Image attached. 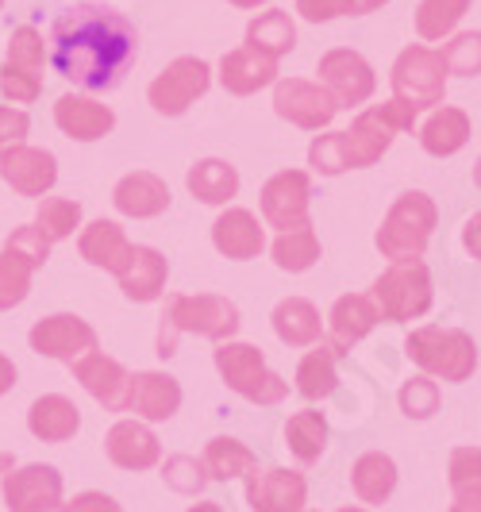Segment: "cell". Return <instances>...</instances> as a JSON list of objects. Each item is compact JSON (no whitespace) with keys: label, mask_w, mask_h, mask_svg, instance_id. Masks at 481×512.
<instances>
[{"label":"cell","mask_w":481,"mask_h":512,"mask_svg":"<svg viewBox=\"0 0 481 512\" xmlns=\"http://www.w3.org/2000/svg\"><path fill=\"white\" fill-rule=\"evenodd\" d=\"M135 51V24L108 4H74L51 27L54 70L89 93L116 89L131 70Z\"/></svg>","instance_id":"cell-1"},{"label":"cell","mask_w":481,"mask_h":512,"mask_svg":"<svg viewBox=\"0 0 481 512\" xmlns=\"http://www.w3.org/2000/svg\"><path fill=\"white\" fill-rule=\"evenodd\" d=\"M416 116L420 112H412L401 101L374 104L347 131L316 135L312 147H308V166L316 174H324V178H339L343 170H366V166H374L381 154L393 147V139L401 131L416 128Z\"/></svg>","instance_id":"cell-2"},{"label":"cell","mask_w":481,"mask_h":512,"mask_svg":"<svg viewBox=\"0 0 481 512\" xmlns=\"http://www.w3.org/2000/svg\"><path fill=\"white\" fill-rule=\"evenodd\" d=\"M239 308L235 301L220 293H174L162 308V328H158V355L170 359L178 351V339L185 332L212 339V343H228L239 332Z\"/></svg>","instance_id":"cell-3"},{"label":"cell","mask_w":481,"mask_h":512,"mask_svg":"<svg viewBox=\"0 0 481 512\" xmlns=\"http://www.w3.org/2000/svg\"><path fill=\"white\" fill-rule=\"evenodd\" d=\"M405 351L428 378H439V382H470L478 370V343L474 335L458 328L424 324L405 339Z\"/></svg>","instance_id":"cell-4"},{"label":"cell","mask_w":481,"mask_h":512,"mask_svg":"<svg viewBox=\"0 0 481 512\" xmlns=\"http://www.w3.org/2000/svg\"><path fill=\"white\" fill-rule=\"evenodd\" d=\"M435 224H439V212H435V201L420 189H408L401 193L385 220L378 228V251L389 262H412V258H424L431 235H435Z\"/></svg>","instance_id":"cell-5"},{"label":"cell","mask_w":481,"mask_h":512,"mask_svg":"<svg viewBox=\"0 0 481 512\" xmlns=\"http://www.w3.org/2000/svg\"><path fill=\"white\" fill-rule=\"evenodd\" d=\"M216 370L231 393L251 405H281L289 397V382L266 366V355L251 343H216Z\"/></svg>","instance_id":"cell-6"},{"label":"cell","mask_w":481,"mask_h":512,"mask_svg":"<svg viewBox=\"0 0 481 512\" xmlns=\"http://www.w3.org/2000/svg\"><path fill=\"white\" fill-rule=\"evenodd\" d=\"M370 301L378 308V316L385 324H408L420 320L431 308L435 293H431V270L412 258V262H389V270L374 282Z\"/></svg>","instance_id":"cell-7"},{"label":"cell","mask_w":481,"mask_h":512,"mask_svg":"<svg viewBox=\"0 0 481 512\" xmlns=\"http://www.w3.org/2000/svg\"><path fill=\"white\" fill-rule=\"evenodd\" d=\"M389 85H393V101L408 104L412 112H424V108H435L447 97V62L443 54L431 51V47H405L393 62V74H389Z\"/></svg>","instance_id":"cell-8"},{"label":"cell","mask_w":481,"mask_h":512,"mask_svg":"<svg viewBox=\"0 0 481 512\" xmlns=\"http://www.w3.org/2000/svg\"><path fill=\"white\" fill-rule=\"evenodd\" d=\"M47 255H51V243L35 224H24L8 235L0 251V312L24 305L31 293V274L47 262Z\"/></svg>","instance_id":"cell-9"},{"label":"cell","mask_w":481,"mask_h":512,"mask_svg":"<svg viewBox=\"0 0 481 512\" xmlns=\"http://www.w3.org/2000/svg\"><path fill=\"white\" fill-rule=\"evenodd\" d=\"M0 93L12 104H31L43 93V35L35 27L12 31L8 58L0 66Z\"/></svg>","instance_id":"cell-10"},{"label":"cell","mask_w":481,"mask_h":512,"mask_svg":"<svg viewBox=\"0 0 481 512\" xmlns=\"http://www.w3.org/2000/svg\"><path fill=\"white\" fill-rule=\"evenodd\" d=\"M208 85H212L208 62L185 54V58H174L162 74L154 77L151 89H147V101L158 116H185L189 104H197V97L208 93Z\"/></svg>","instance_id":"cell-11"},{"label":"cell","mask_w":481,"mask_h":512,"mask_svg":"<svg viewBox=\"0 0 481 512\" xmlns=\"http://www.w3.org/2000/svg\"><path fill=\"white\" fill-rule=\"evenodd\" d=\"M274 112L281 120H289L301 131H320L328 128L339 112V104L320 81H304V77H285L274 81Z\"/></svg>","instance_id":"cell-12"},{"label":"cell","mask_w":481,"mask_h":512,"mask_svg":"<svg viewBox=\"0 0 481 512\" xmlns=\"http://www.w3.org/2000/svg\"><path fill=\"white\" fill-rule=\"evenodd\" d=\"M316 74H320V85L335 97L339 108H358L378 89V77L370 70V62L351 47H335V51L324 54Z\"/></svg>","instance_id":"cell-13"},{"label":"cell","mask_w":481,"mask_h":512,"mask_svg":"<svg viewBox=\"0 0 481 512\" xmlns=\"http://www.w3.org/2000/svg\"><path fill=\"white\" fill-rule=\"evenodd\" d=\"M27 339H31V351H35V355L70 362V366H74L81 355L97 351V332H93L81 316H74V312H54L47 320H39Z\"/></svg>","instance_id":"cell-14"},{"label":"cell","mask_w":481,"mask_h":512,"mask_svg":"<svg viewBox=\"0 0 481 512\" xmlns=\"http://www.w3.org/2000/svg\"><path fill=\"white\" fill-rule=\"evenodd\" d=\"M312 205V178L304 170H281L262 185V220L270 228L289 231L308 224Z\"/></svg>","instance_id":"cell-15"},{"label":"cell","mask_w":481,"mask_h":512,"mask_svg":"<svg viewBox=\"0 0 481 512\" xmlns=\"http://www.w3.org/2000/svg\"><path fill=\"white\" fill-rule=\"evenodd\" d=\"M4 505L8 512H43L62 505V474L43 462H31L20 470L12 466L4 474Z\"/></svg>","instance_id":"cell-16"},{"label":"cell","mask_w":481,"mask_h":512,"mask_svg":"<svg viewBox=\"0 0 481 512\" xmlns=\"http://www.w3.org/2000/svg\"><path fill=\"white\" fill-rule=\"evenodd\" d=\"M0 178L8 181L20 197H43V193H51L54 181H58V162L43 147L16 143V147L0 151Z\"/></svg>","instance_id":"cell-17"},{"label":"cell","mask_w":481,"mask_h":512,"mask_svg":"<svg viewBox=\"0 0 481 512\" xmlns=\"http://www.w3.org/2000/svg\"><path fill=\"white\" fill-rule=\"evenodd\" d=\"M243 493H247L251 512H304V505H308V482H304V474L285 470V466L254 470Z\"/></svg>","instance_id":"cell-18"},{"label":"cell","mask_w":481,"mask_h":512,"mask_svg":"<svg viewBox=\"0 0 481 512\" xmlns=\"http://www.w3.org/2000/svg\"><path fill=\"white\" fill-rule=\"evenodd\" d=\"M74 378L97 405H104L108 412H127V382H131V374L112 355H101V351L81 355L74 362Z\"/></svg>","instance_id":"cell-19"},{"label":"cell","mask_w":481,"mask_h":512,"mask_svg":"<svg viewBox=\"0 0 481 512\" xmlns=\"http://www.w3.org/2000/svg\"><path fill=\"white\" fill-rule=\"evenodd\" d=\"M104 455H108L112 466L139 474V470L158 466L162 443H158V436H154L143 420H120V424H112L108 436H104Z\"/></svg>","instance_id":"cell-20"},{"label":"cell","mask_w":481,"mask_h":512,"mask_svg":"<svg viewBox=\"0 0 481 512\" xmlns=\"http://www.w3.org/2000/svg\"><path fill=\"white\" fill-rule=\"evenodd\" d=\"M181 409V385L178 378L162 370H139L127 382V412L139 420H170Z\"/></svg>","instance_id":"cell-21"},{"label":"cell","mask_w":481,"mask_h":512,"mask_svg":"<svg viewBox=\"0 0 481 512\" xmlns=\"http://www.w3.org/2000/svg\"><path fill=\"white\" fill-rule=\"evenodd\" d=\"M54 124L62 135H70L77 143H97L108 131L116 128V112L108 104L81 97V93H66L54 104Z\"/></svg>","instance_id":"cell-22"},{"label":"cell","mask_w":481,"mask_h":512,"mask_svg":"<svg viewBox=\"0 0 481 512\" xmlns=\"http://www.w3.org/2000/svg\"><path fill=\"white\" fill-rule=\"evenodd\" d=\"M378 308L366 293H347L331 305L328 316V347L335 355H347L355 343H362L366 335L378 328Z\"/></svg>","instance_id":"cell-23"},{"label":"cell","mask_w":481,"mask_h":512,"mask_svg":"<svg viewBox=\"0 0 481 512\" xmlns=\"http://www.w3.org/2000/svg\"><path fill=\"white\" fill-rule=\"evenodd\" d=\"M278 81V58L258 47H235L220 62V85L235 97H251Z\"/></svg>","instance_id":"cell-24"},{"label":"cell","mask_w":481,"mask_h":512,"mask_svg":"<svg viewBox=\"0 0 481 512\" xmlns=\"http://www.w3.org/2000/svg\"><path fill=\"white\" fill-rule=\"evenodd\" d=\"M212 243L231 262H251V258L266 251V231H262V224L254 220L247 208H228L212 224Z\"/></svg>","instance_id":"cell-25"},{"label":"cell","mask_w":481,"mask_h":512,"mask_svg":"<svg viewBox=\"0 0 481 512\" xmlns=\"http://www.w3.org/2000/svg\"><path fill=\"white\" fill-rule=\"evenodd\" d=\"M112 205H116V212L131 216V220H154V216H162L170 208V185L158 174L135 170V174H124L116 181Z\"/></svg>","instance_id":"cell-26"},{"label":"cell","mask_w":481,"mask_h":512,"mask_svg":"<svg viewBox=\"0 0 481 512\" xmlns=\"http://www.w3.org/2000/svg\"><path fill=\"white\" fill-rule=\"evenodd\" d=\"M166 278H170V262L162 258V251H154V247H131L124 270L116 274L124 297L127 301H139V305L158 301L162 289H166Z\"/></svg>","instance_id":"cell-27"},{"label":"cell","mask_w":481,"mask_h":512,"mask_svg":"<svg viewBox=\"0 0 481 512\" xmlns=\"http://www.w3.org/2000/svg\"><path fill=\"white\" fill-rule=\"evenodd\" d=\"M27 428H31V436L43 439V443H66V439H74L81 432V412H77L70 397L47 393V397H39L27 409Z\"/></svg>","instance_id":"cell-28"},{"label":"cell","mask_w":481,"mask_h":512,"mask_svg":"<svg viewBox=\"0 0 481 512\" xmlns=\"http://www.w3.org/2000/svg\"><path fill=\"white\" fill-rule=\"evenodd\" d=\"M77 251H81V258H85L89 266L120 274V270H124V262H127V255H131V239H127L124 228H120L116 220H93L89 228L81 231Z\"/></svg>","instance_id":"cell-29"},{"label":"cell","mask_w":481,"mask_h":512,"mask_svg":"<svg viewBox=\"0 0 481 512\" xmlns=\"http://www.w3.org/2000/svg\"><path fill=\"white\" fill-rule=\"evenodd\" d=\"M270 324L285 347H312L324 339V324H320V312L312 301L304 297H285L270 312Z\"/></svg>","instance_id":"cell-30"},{"label":"cell","mask_w":481,"mask_h":512,"mask_svg":"<svg viewBox=\"0 0 481 512\" xmlns=\"http://www.w3.org/2000/svg\"><path fill=\"white\" fill-rule=\"evenodd\" d=\"M466 143H470V116L462 108H451V104L435 108L428 116V124L420 128V147L435 154V158H451Z\"/></svg>","instance_id":"cell-31"},{"label":"cell","mask_w":481,"mask_h":512,"mask_svg":"<svg viewBox=\"0 0 481 512\" xmlns=\"http://www.w3.org/2000/svg\"><path fill=\"white\" fill-rule=\"evenodd\" d=\"M351 486L362 505H381L393 497L397 489V462L389 459L385 451H366L358 455L351 466Z\"/></svg>","instance_id":"cell-32"},{"label":"cell","mask_w":481,"mask_h":512,"mask_svg":"<svg viewBox=\"0 0 481 512\" xmlns=\"http://www.w3.org/2000/svg\"><path fill=\"white\" fill-rule=\"evenodd\" d=\"M185 185L201 205H228L239 193V170L224 158H201L197 166H189Z\"/></svg>","instance_id":"cell-33"},{"label":"cell","mask_w":481,"mask_h":512,"mask_svg":"<svg viewBox=\"0 0 481 512\" xmlns=\"http://www.w3.org/2000/svg\"><path fill=\"white\" fill-rule=\"evenodd\" d=\"M201 466L208 478L231 482V478H251L254 470H258V459H254V451L247 443H239V439H231V436H216V439H208Z\"/></svg>","instance_id":"cell-34"},{"label":"cell","mask_w":481,"mask_h":512,"mask_svg":"<svg viewBox=\"0 0 481 512\" xmlns=\"http://www.w3.org/2000/svg\"><path fill=\"white\" fill-rule=\"evenodd\" d=\"M285 447H289V455L301 462V466L320 462V455L328 451V420H324V412L304 409L297 416H289V424H285Z\"/></svg>","instance_id":"cell-35"},{"label":"cell","mask_w":481,"mask_h":512,"mask_svg":"<svg viewBox=\"0 0 481 512\" xmlns=\"http://www.w3.org/2000/svg\"><path fill=\"white\" fill-rule=\"evenodd\" d=\"M270 258H274L278 270H289V274L312 270V266L320 262V239H316L312 220L301 224V228L278 231V239H274V247H270Z\"/></svg>","instance_id":"cell-36"},{"label":"cell","mask_w":481,"mask_h":512,"mask_svg":"<svg viewBox=\"0 0 481 512\" xmlns=\"http://www.w3.org/2000/svg\"><path fill=\"white\" fill-rule=\"evenodd\" d=\"M335 359L339 355L331 351L328 343H312V351L297 366V393H301L304 401H324V397L335 393V382H339Z\"/></svg>","instance_id":"cell-37"},{"label":"cell","mask_w":481,"mask_h":512,"mask_svg":"<svg viewBox=\"0 0 481 512\" xmlns=\"http://www.w3.org/2000/svg\"><path fill=\"white\" fill-rule=\"evenodd\" d=\"M247 47H258V51L274 54V58L293 51L297 47V27L289 20V12L270 8L258 20H251V27H247Z\"/></svg>","instance_id":"cell-38"},{"label":"cell","mask_w":481,"mask_h":512,"mask_svg":"<svg viewBox=\"0 0 481 512\" xmlns=\"http://www.w3.org/2000/svg\"><path fill=\"white\" fill-rule=\"evenodd\" d=\"M466 12H470V0H420V8H416V35L424 43H439L443 35L455 31Z\"/></svg>","instance_id":"cell-39"},{"label":"cell","mask_w":481,"mask_h":512,"mask_svg":"<svg viewBox=\"0 0 481 512\" xmlns=\"http://www.w3.org/2000/svg\"><path fill=\"white\" fill-rule=\"evenodd\" d=\"M35 228L43 231L47 243H62L81 228V205L70 197H43L35 212Z\"/></svg>","instance_id":"cell-40"},{"label":"cell","mask_w":481,"mask_h":512,"mask_svg":"<svg viewBox=\"0 0 481 512\" xmlns=\"http://www.w3.org/2000/svg\"><path fill=\"white\" fill-rule=\"evenodd\" d=\"M397 405H401V412H405L408 420H428V416H435L439 412V385H435V378H428V374L408 378L401 385V393H397Z\"/></svg>","instance_id":"cell-41"},{"label":"cell","mask_w":481,"mask_h":512,"mask_svg":"<svg viewBox=\"0 0 481 512\" xmlns=\"http://www.w3.org/2000/svg\"><path fill=\"white\" fill-rule=\"evenodd\" d=\"M439 54H443V62H447V74L478 77L481 74V31H462V35H455Z\"/></svg>","instance_id":"cell-42"},{"label":"cell","mask_w":481,"mask_h":512,"mask_svg":"<svg viewBox=\"0 0 481 512\" xmlns=\"http://www.w3.org/2000/svg\"><path fill=\"white\" fill-rule=\"evenodd\" d=\"M162 482L174 489V493L193 497V493H201L204 489L208 474H204V466L193 459V455H174V459L162 462Z\"/></svg>","instance_id":"cell-43"},{"label":"cell","mask_w":481,"mask_h":512,"mask_svg":"<svg viewBox=\"0 0 481 512\" xmlns=\"http://www.w3.org/2000/svg\"><path fill=\"white\" fill-rule=\"evenodd\" d=\"M451 493H481V447H455L451 451Z\"/></svg>","instance_id":"cell-44"},{"label":"cell","mask_w":481,"mask_h":512,"mask_svg":"<svg viewBox=\"0 0 481 512\" xmlns=\"http://www.w3.org/2000/svg\"><path fill=\"white\" fill-rule=\"evenodd\" d=\"M297 12L308 24H328L339 16H362L358 0H297Z\"/></svg>","instance_id":"cell-45"},{"label":"cell","mask_w":481,"mask_h":512,"mask_svg":"<svg viewBox=\"0 0 481 512\" xmlns=\"http://www.w3.org/2000/svg\"><path fill=\"white\" fill-rule=\"evenodd\" d=\"M27 131H31V120H27L24 108L0 104V151H4V147H16V143H24Z\"/></svg>","instance_id":"cell-46"},{"label":"cell","mask_w":481,"mask_h":512,"mask_svg":"<svg viewBox=\"0 0 481 512\" xmlns=\"http://www.w3.org/2000/svg\"><path fill=\"white\" fill-rule=\"evenodd\" d=\"M66 509L70 512H124L108 493H93V489H89V493H77Z\"/></svg>","instance_id":"cell-47"},{"label":"cell","mask_w":481,"mask_h":512,"mask_svg":"<svg viewBox=\"0 0 481 512\" xmlns=\"http://www.w3.org/2000/svg\"><path fill=\"white\" fill-rule=\"evenodd\" d=\"M462 247L474 258H481V212L466 220V228H462Z\"/></svg>","instance_id":"cell-48"},{"label":"cell","mask_w":481,"mask_h":512,"mask_svg":"<svg viewBox=\"0 0 481 512\" xmlns=\"http://www.w3.org/2000/svg\"><path fill=\"white\" fill-rule=\"evenodd\" d=\"M447 512H481V493H458Z\"/></svg>","instance_id":"cell-49"},{"label":"cell","mask_w":481,"mask_h":512,"mask_svg":"<svg viewBox=\"0 0 481 512\" xmlns=\"http://www.w3.org/2000/svg\"><path fill=\"white\" fill-rule=\"evenodd\" d=\"M12 385H16V366H12L8 355H0V397H4Z\"/></svg>","instance_id":"cell-50"},{"label":"cell","mask_w":481,"mask_h":512,"mask_svg":"<svg viewBox=\"0 0 481 512\" xmlns=\"http://www.w3.org/2000/svg\"><path fill=\"white\" fill-rule=\"evenodd\" d=\"M185 512H224V505L220 501H197V505H189Z\"/></svg>","instance_id":"cell-51"},{"label":"cell","mask_w":481,"mask_h":512,"mask_svg":"<svg viewBox=\"0 0 481 512\" xmlns=\"http://www.w3.org/2000/svg\"><path fill=\"white\" fill-rule=\"evenodd\" d=\"M381 4H389V0H358V8H362V12H378Z\"/></svg>","instance_id":"cell-52"},{"label":"cell","mask_w":481,"mask_h":512,"mask_svg":"<svg viewBox=\"0 0 481 512\" xmlns=\"http://www.w3.org/2000/svg\"><path fill=\"white\" fill-rule=\"evenodd\" d=\"M235 8H258V4H266V0H228Z\"/></svg>","instance_id":"cell-53"},{"label":"cell","mask_w":481,"mask_h":512,"mask_svg":"<svg viewBox=\"0 0 481 512\" xmlns=\"http://www.w3.org/2000/svg\"><path fill=\"white\" fill-rule=\"evenodd\" d=\"M8 470H12V455H0V478H4Z\"/></svg>","instance_id":"cell-54"},{"label":"cell","mask_w":481,"mask_h":512,"mask_svg":"<svg viewBox=\"0 0 481 512\" xmlns=\"http://www.w3.org/2000/svg\"><path fill=\"white\" fill-rule=\"evenodd\" d=\"M474 185L481 189V158H478V166H474Z\"/></svg>","instance_id":"cell-55"},{"label":"cell","mask_w":481,"mask_h":512,"mask_svg":"<svg viewBox=\"0 0 481 512\" xmlns=\"http://www.w3.org/2000/svg\"><path fill=\"white\" fill-rule=\"evenodd\" d=\"M43 512H70L66 505H51V509H43Z\"/></svg>","instance_id":"cell-56"},{"label":"cell","mask_w":481,"mask_h":512,"mask_svg":"<svg viewBox=\"0 0 481 512\" xmlns=\"http://www.w3.org/2000/svg\"><path fill=\"white\" fill-rule=\"evenodd\" d=\"M339 512H366V509H358V505H343Z\"/></svg>","instance_id":"cell-57"},{"label":"cell","mask_w":481,"mask_h":512,"mask_svg":"<svg viewBox=\"0 0 481 512\" xmlns=\"http://www.w3.org/2000/svg\"><path fill=\"white\" fill-rule=\"evenodd\" d=\"M0 4H4V0H0Z\"/></svg>","instance_id":"cell-58"}]
</instances>
